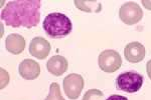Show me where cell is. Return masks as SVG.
<instances>
[{
    "label": "cell",
    "mask_w": 151,
    "mask_h": 100,
    "mask_svg": "<svg viewBox=\"0 0 151 100\" xmlns=\"http://www.w3.org/2000/svg\"><path fill=\"white\" fill-rule=\"evenodd\" d=\"M40 0H14L1 11V20L13 28H33L40 20Z\"/></svg>",
    "instance_id": "cell-1"
},
{
    "label": "cell",
    "mask_w": 151,
    "mask_h": 100,
    "mask_svg": "<svg viewBox=\"0 0 151 100\" xmlns=\"http://www.w3.org/2000/svg\"><path fill=\"white\" fill-rule=\"evenodd\" d=\"M45 32L53 39L64 38L72 32V21L67 15L60 12H53L45 17L42 23Z\"/></svg>",
    "instance_id": "cell-2"
},
{
    "label": "cell",
    "mask_w": 151,
    "mask_h": 100,
    "mask_svg": "<svg viewBox=\"0 0 151 100\" xmlns=\"http://www.w3.org/2000/svg\"><path fill=\"white\" fill-rule=\"evenodd\" d=\"M143 76L136 71H127L121 73L116 78L117 89L127 93H135L143 85Z\"/></svg>",
    "instance_id": "cell-3"
},
{
    "label": "cell",
    "mask_w": 151,
    "mask_h": 100,
    "mask_svg": "<svg viewBox=\"0 0 151 100\" xmlns=\"http://www.w3.org/2000/svg\"><path fill=\"white\" fill-rule=\"evenodd\" d=\"M98 64L101 70L107 73L117 71L122 65V58L119 52L113 49H107L100 53L98 57Z\"/></svg>",
    "instance_id": "cell-4"
},
{
    "label": "cell",
    "mask_w": 151,
    "mask_h": 100,
    "mask_svg": "<svg viewBox=\"0 0 151 100\" xmlns=\"http://www.w3.org/2000/svg\"><path fill=\"white\" fill-rule=\"evenodd\" d=\"M119 17L123 23L134 25L143 18V11L136 2L129 1L124 3L119 10Z\"/></svg>",
    "instance_id": "cell-5"
},
{
    "label": "cell",
    "mask_w": 151,
    "mask_h": 100,
    "mask_svg": "<svg viewBox=\"0 0 151 100\" xmlns=\"http://www.w3.org/2000/svg\"><path fill=\"white\" fill-rule=\"evenodd\" d=\"M63 86L65 94L70 99H78L84 88V78L77 73H70L65 77Z\"/></svg>",
    "instance_id": "cell-6"
},
{
    "label": "cell",
    "mask_w": 151,
    "mask_h": 100,
    "mask_svg": "<svg viewBox=\"0 0 151 100\" xmlns=\"http://www.w3.org/2000/svg\"><path fill=\"white\" fill-rule=\"evenodd\" d=\"M50 52V44L47 39L35 37L29 44V53L35 58L42 60L47 57Z\"/></svg>",
    "instance_id": "cell-7"
},
{
    "label": "cell",
    "mask_w": 151,
    "mask_h": 100,
    "mask_svg": "<svg viewBox=\"0 0 151 100\" xmlns=\"http://www.w3.org/2000/svg\"><path fill=\"white\" fill-rule=\"evenodd\" d=\"M20 76L26 80L36 79L40 74V66L35 60L24 59L18 66Z\"/></svg>",
    "instance_id": "cell-8"
},
{
    "label": "cell",
    "mask_w": 151,
    "mask_h": 100,
    "mask_svg": "<svg viewBox=\"0 0 151 100\" xmlns=\"http://www.w3.org/2000/svg\"><path fill=\"white\" fill-rule=\"evenodd\" d=\"M124 55L130 63H139L145 57V47L137 41L130 42L125 46Z\"/></svg>",
    "instance_id": "cell-9"
},
{
    "label": "cell",
    "mask_w": 151,
    "mask_h": 100,
    "mask_svg": "<svg viewBox=\"0 0 151 100\" xmlns=\"http://www.w3.org/2000/svg\"><path fill=\"white\" fill-rule=\"evenodd\" d=\"M5 48L11 54H20L25 49V39L17 33H11L6 37Z\"/></svg>",
    "instance_id": "cell-10"
},
{
    "label": "cell",
    "mask_w": 151,
    "mask_h": 100,
    "mask_svg": "<svg viewBox=\"0 0 151 100\" xmlns=\"http://www.w3.org/2000/svg\"><path fill=\"white\" fill-rule=\"evenodd\" d=\"M69 63L64 56L55 55L52 56L47 63V68L48 72L55 76H60L68 70Z\"/></svg>",
    "instance_id": "cell-11"
},
{
    "label": "cell",
    "mask_w": 151,
    "mask_h": 100,
    "mask_svg": "<svg viewBox=\"0 0 151 100\" xmlns=\"http://www.w3.org/2000/svg\"><path fill=\"white\" fill-rule=\"evenodd\" d=\"M75 5L79 10L88 12V13H98L102 10V4L98 1H83L75 0Z\"/></svg>",
    "instance_id": "cell-12"
},
{
    "label": "cell",
    "mask_w": 151,
    "mask_h": 100,
    "mask_svg": "<svg viewBox=\"0 0 151 100\" xmlns=\"http://www.w3.org/2000/svg\"><path fill=\"white\" fill-rule=\"evenodd\" d=\"M45 100H65L64 97L62 96L60 84L57 83V82H52L50 84V92H48L47 97Z\"/></svg>",
    "instance_id": "cell-13"
},
{
    "label": "cell",
    "mask_w": 151,
    "mask_h": 100,
    "mask_svg": "<svg viewBox=\"0 0 151 100\" xmlns=\"http://www.w3.org/2000/svg\"><path fill=\"white\" fill-rule=\"evenodd\" d=\"M103 98V92L99 89H90L85 93L82 100H101Z\"/></svg>",
    "instance_id": "cell-14"
},
{
    "label": "cell",
    "mask_w": 151,
    "mask_h": 100,
    "mask_svg": "<svg viewBox=\"0 0 151 100\" xmlns=\"http://www.w3.org/2000/svg\"><path fill=\"white\" fill-rule=\"evenodd\" d=\"M106 100H128L127 97L122 96V95H118V94H114L109 96Z\"/></svg>",
    "instance_id": "cell-15"
},
{
    "label": "cell",
    "mask_w": 151,
    "mask_h": 100,
    "mask_svg": "<svg viewBox=\"0 0 151 100\" xmlns=\"http://www.w3.org/2000/svg\"><path fill=\"white\" fill-rule=\"evenodd\" d=\"M146 71H147L148 77H149L151 80V60H149V61L147 62V64H146Z\"/></svg>",
    "instance_id": "cell-16"
},
{
    "label": "cell",
    "mask_w": 151,
    "mask_h": 100,
    "mask_svg": "<svg viewBox=\"0 0 151 100\" xmlns=\"http://www.w3.org/2000/svg\"><path fill=\"white\" fill-rule=\"evenodd\" d=\"M142 4L144 5L145 8L149 9V10H151V1H146V0H142Z\"/></svg>",
    "instance_id": "cell-17"
}]
</instances>
